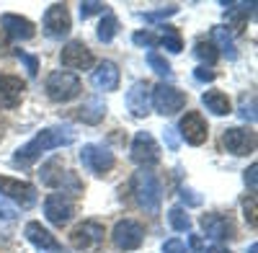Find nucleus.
<instances>
[{"label": "nucleus", "instance_id": "obj_9", "mask_svg": "<svg viewBox=\"0 0 258 253\" xmlns=\"http://www.w3.org/2000/svg\"><path fill=\"white\" fill-rule=\"evenodd\" d=\"M44 217L54 225V227H64L73 217H75V202L70 199V194L54 192L44 199Z\"/></svg>", "mask_w": 258, "mask_h": 253}, {"label": "nucleus", "instance_id": "obj_2", "mask_svg": "<svg viewBox=\"0 0 258 253\" xmlns=\"http://www.w3.org/2000/svg\"><path fill=\"white\" fill-rule=\"evenodd\" d=\"M132 194H135V202L145 209V212L155 215L160 209V202H163V183L153 171L140 168L132 176Z\"/></svg>", "mask_w": 258, "mask_h": 253}, {"label": "nucleus", "instance_id": "obj_22", "mask_svg": "<svg viewBox=\"0 0 258 253\" xmlns=\"http://www.w3.org/2000/svg\"><path fill=\"white\" fill-rule=\"evenodd\" d=\"M106 111H109V109H106V103L101 98H88L83 106L75 109V119L83 121V124H101Z\"/></svg>", "mask_w": 258, "mask_h": 253}, {"label": "nucleus", "instance_id": "obj_28", "mask_svg": "<svg viewBox=\"0 0 258 253\" xmlns=\"http://www.w3.org/2000/svg\"><path fill=\"white\" fill-rule=\"evenodd\" d=\"M168 222L173 230H178V233H188L191 230V217L186 215V209L183 207H173L168 212Z\"/></svg>", "mask_w": 258, "mask_h": 253}, {"label": "nucleus", "instance_id": "obj_43", "mask_svg": "<svg viewBox=\"0 0 258 253\" xmlns=\"http://www.w3.org/2000/svg\"><path fill=\"white\" fill-rule=\"evenodd\" d=\"M3 130H6V124H3V119H0V140H3Z\"/></svg>", "mask_w": 258, "mask_h": 253}, {"label": "nucleus", "instance_id": "obj_42", "mask_svg": "<svg viewBox=\"0 0 258 253\" xmlns=\"http://www.w3.org/2000/svg\"><path fill=\"white\" fill-rule=\"evenodd\" d=\"M207 253H230L227 248H222V245H214V248H209Z\"/></svg>", "mask_w": 258, "mask_h": 253}, {"label": "nucleus", "instance_id": "obj_3", "mask_svg": "<svg viewBox=\"0 0 258 253\" xmlns=\"http://www.w3.org/2000/svg\"><path fill=\"white\" fill-rule=\"evenodd\" d=\"M39 178H41V183H44V186L57 188V192H62V194H80L83 192L80 178L73 171H64L59 158H52V160H47L44 165H41Z\"/></svg>", "mask_w": 258, "mask_h": 253}, {"label": "nucleus", "instance_id": "obj_37", "mask_svg": "<svg viewBox=\"0 0 258 253\" xmlns=\"http://www.w3.org/2000/svg\"><path fill=\"white\" fill-rule=\"evenodd\" d=\"M194 78H197L199 83H212L214 78H217V73H214V70H209L207 65H202V68H197V70H194Z\"/></svg>", "mask_w": 258, "mask_h": 253}, {"label": "nucleus", "instance_id": "obj_18", "mask_svg": "<svg viewBox=\"0 0 258 253\" xmlns=\"http://www.w3.org/2000/svg\"><path fill=\"white\" fill-rule=\"evenodd\" d=\"M150 96H153V86H150L147 80H137L132 88L126 91V109L132 111V116L142 119L150 114Z\"/></svg>", "mask_w": 258, "mask_h": 253}, {"label": "nucleus", "instance_id": "obj_12", "mask_svg": "<svg viewBox=\"0 0 258 253\" xmlns=\"http://www.w3.org/2000/svg\"><path fill=\"white\" fill-rule=\"evenodd\" d=\"M59 62H62V68H68V73H70V70H91L96 59H93V52L85 47L80 39H73L62 47Z\"/></svg>", "mask_w": 258, "mask_h": 253}, {"label": "nucleus", "instance_id": "obj_38", "mask_svg": "<svg viewBox=\"0 0 258 253\" xmlns=\"http://www.w3.org/2000/svg\"><path fill=\"white\" fill-rule=\"evenodd\" d=\"M181 199L188 207H199L202 204V197H197V192H191V188H181Z\"/></svg>", "mask_w": 258, "mask_h": 253}, {"label": "nucleus", "instance_id": "obj_17", "mask_svg": "<svg viewBox=\"0 0 258 253\" xmlns=\"http://www.w3.org/2000/svg\"><path fill=\"white\" fill-rule=\"evenodd\" d=\"M24 235H26V240H29L36 250H41V253H68V248H64L41 222H29L26 230H24Z\"/></svg>", "mask_w": 258, "mask_h": 253}, {"label": "nucleus", "instance_id": "obj_35", "mask_svg": "<svg viewBox=\"0 0 258 253\" xmlns=\"http://www.w3.org/2000/svg\"><path fill=\"white\" fill-rule=\"evenodd\" d=\"M243 215H245V220H248L250 227L258 225V220H255V194H250V197L243 199Z\"/></svg>", "mask_w": 258, "mask_h": 253}, {"label": "nucleus", "instance_id": "obj_27", "mask_svg": "<svg viewBox=\"0 0 258 253\" xmlns=\"http://www.w3.org/2000/svg\"><path fill=\"white\" fill-rule=\"evenodd\" d=\"M163 29V36H160V44L168 49V52H173V54H178L181 49H183V41H181V34H178V29L176 26H168V24H163L160 26Z\"/></svg>", "mask_w": 258, "mask_h": 253}, {"label": "nucleus", "instance_id": "obj_6", "mask_svg": "<svg viewBox=\"0 0 258 253\" xmlns=\"http://www.w3.org/2000/svg\"><path fill=\"white\" fill-rule=\"evenodd\" d=\"M103 238H106V227L98 220H85L70 233V243L78 250H98L103 245Z\"/></svg>", "mask_w": 258, "mask_h": 253}, {"label": "nucleus", "instance_id": "obj_13", "mask_svg": "<svg viewBox=\"0 0 258 253\" xmlns=\"http://www.w3.org/2000/svg\"><path fill=\"white\" fill-rule=\"evenodd\" d=\"M178 130H181V137L188 145H194V147L204 145L207 137H209V124L202 116V111H186L181 116V121H178Z\"/></svg>", "mask_w": 258, "mask_h": 253}, {"label": "nucleus", "instance_id": "obj_36", "mask_svg": "<svg viewBox=\"0 0 258 253\" xmlns=\"http://www.w3.org/2000/svg\"><path fill=\"white\" fill-rule=\"evenodd\" d=\"M163 253H188V248L183 245V240L170 238V240H165V243H163Z\"/></svg>", "mask_w": 258, "mask_h": 253}, {"label": "nucleus", "instance_id": "obj_8", "mask_svg": "<svg viewBox=\"0 0 258 253\" xmlns=\"http://www.w3.org/2000/svg\"><path fill=\"white\" fill-rule=\"evenodd\" d=\"M111 243L119 250H137L145 243V227L137 220H119L111 230Z\"/></svg>", "mask_w": 258, "mask_h": 253}, {"label": "nucleus", "instance_id": "obj_21", "mask_svg": "<svg viewBox=\"0 0 258 253\" xmlns=\"http://www.w3.org/2000/svg\"><path fill=\"white\" fill-rule=\"evenodd\" d=\"M119 80H121V75H119V68L114 65L111 59H103V62H98V68L93 70V75H91V83H93V88H98V91H116L119 88Z\"/></svg>", "mask_w": 258, "mask_h": 253}, {"label": "nucleus", "instance_id": "obj_1", "mask_svg": "<svg viewBox=\"0 0 258 253\" xmlns=\"http://www.w3.org/2000/svg\"><path fill=\"white\" fill-rule=\"evenodd\" d=\"M75 142V132L70 126H47L41 130L31 142H26L24 147H18L16 155H13V163L21 165V168H29L34 165L47 150H57V147H68Z\"/></svg>", "mask_w": 258, "mask_h": 253}, {"label": "nucleus", "instance_id": "obj_20", "mask_svg": "<svg viewBox=\"0 0 258 253\" xmlns=\"http://www.w3.org/2000/svg\"><path fill=\"white\" fill-rule=\"evenodd\" d=\"M0 26L6 29L8 39H18V41L34 39V34H36L31 21L24 18V16H16V13H3V16H0Z\"/></svg>", "mask_w": 258, "mask_h": 253}, {"label": "nucleus", "instance_id": "obj_16", "mask_svg": "<svg viewBox=\"0 0 258 253\" xmlns=\"http://www.w3.org/2000/svg\"><path fill=\"white\" fill-rule=\"evenodd\" d=\"M222 142L232 155H250L255 150V132L245 126H230L222 132Z\"/></svg>", "mask_w": 258, "mask_h": 253}, {"label": "nucleus", "instance_id": "obj_5", "mask_svg": "<svg viewBox=\"0 0 258 253\" xmlns=\"http://www.w3.org/2000/svg\"><path fill=\"white\" fill-rule=\"evenodd\" d=\"M150 103L155 106L158 114L173 116L186 106V93L178 91L176 86H170V83H158V86L153 88V96H150Z\"/></svg>", "mask_w": 258, "mask_h": 253}, {"label": "nucleus", "instance_id": "obj_30", "mask_svg": "<svg viewBox=\"0 0 258 253\" xmlns=\"http://www.w3.org/2000/svg\"><path fill=\"white\" fill-rule=\"evenodd\" d=\"M147 65L153 68L158 75H163V78L173 75V70H170V62H168L163 54H158V52H147Z\"/></svg>", "mask_w": 258, "mask_h": 253}, {"label": "nucleus", "instance_id": "obj_19", "mask_svg": "<svg viewBox=\"0 0 258 253\" xmlns=\"http://www.w3.org/2000/svg\"><path fill=\"white\" fill-rule=\"evenodd\" d=\"M26 91V80L18 75H0V109H16Z\"/></svg>", "mask_w": 258, "mask_h": 253}, {"label": "nucleus", "instance_id": "obj_31", "mask_svg": "<svg viewBox=\"0 0 258 253\" xmlns=\"http://www.w3.org/2000/svg\"><path fill=\"white\" fill-rule=\"evenodd\" d=\"M132 41L137 47H147V49H155L158 44H160V36L158 34H153V31H137L135 36H132Z\"/></svg>", "mask_w": 258, "mask_h": 253}, {"label": "nucleus", "instance_id": "obj_40", "mask_svg": "<svg viewBox=\"0 0 258 253\" xmlns=\"http://www.w3.org/2000/svg\"><path fill=\"white\" fill-rule=\"evenodd\" d=\"M255 171H258V165H255V163L245 171V183L250 186V194H255Z\"/></svg>", "mask_w": 258, "mask_h": 253}, {"label": "nucleus", "instance_id": "obj_23", "mask_svg": "<svg viewBox=\"0 0 258 253\" xmlns=\"http://www.w3.org/2000/svg\"><path fill=\"white\" fill-rule=\"evenodd\" d=\"M202 103L207 106V111H212L214 116L232 114V103H230L227 93H222V91H204L202 93Z\"/></svg>", "mask_w": 258, "mask_h": 253}, {"label": "nucleus", "instance_id": "obj_4", "mask_svg": "<svg viewBox=\"0 0 258 253\" xmlns=\"http://www.w3.org/2000/svg\"><path fill=\"white\" fill-rule=\"evenodd\" d=\"M44 88H47V96L54 103H68V101H73V98H78L83 93V83H80V78L75 73L54 70V73H49Z\"/></svg>", "mask_w": 258, "mask_h": 253}, {"label": "nucleus", "instance_id": "obj_39", "mask_svg": "<svg viewBox=\"0 0 258 253\" xmlns=\"http://www.w3.org/2000/svg\"><path fill=\"white\" fill-rule=\"evenodd\" d=\"M163 137H165V145L170 147V150H178V135H176V130H173V126H168V130L163 132Z\"/></svg>", "mask_w": 258, "mask_h": 253}, {"label": "nucleus", "instance_id": "obj_10", "mask_svg": "<svg viewBox=\"0 0 258 253\" xmlns=\"http://www.w3.org/2000/svg\"><path fill=\"white\" fill-rule=\"evenodd\" d=\"M0 194L11 202H16L18 207H24V209L36 204V186L29 183V181H21V178L0 176Z\"/></svg>", "mask_w": 258, "mask_h": 253}, {"label": "nucleus", "instance_id": "obj_26", "mask_svg": "<svg viewBox=\"0 0 258 253\" xmlns=\"http://www.w3.org/2000/svg\"><path fill=\"white\" fill-rule=\"evenodd\" d=\"M116 31H119V21H116V16L106 11V16L101 18V24H98V31H96L98 41H103V44H109V41L116 36Z\"/></svg>", "mask_w": 258, "mask_h": 253}, {"label": "nucleus", "instance_id": "obj_11", "mask_svg": "<svg viewBox=\"0 0 258 253\" xmlns=\"http://www.w3.org/2000/svg\"><path fill=\"white\" fill-rule=\"evenodd\" d=\"M129 158L142 168L155 165L160 160V147H158L155 137L150 132H137L135 140H132V147H129Z\"/></svg>", "mask_w": 258, "mask_h": 253}, {"label": "nucleus", "instance_id": "obj_32", "mask_svg": "<svg viewBox=\"0 0 258 253\" xmlns=\"http://www.w3.org/2000/svg\"><path fill=\"white\" fill-rule=\"evenodd\" d=\"M173 13H178V6H165V8H158V11H147V13H140V18L155 24V21H165L168 16H173Z\"/></svg>", "mask_w": 258, "mask_h": 253}, {"label": "nucleus", "instance_id": "obj_34", "mask_svg": "<svg viewBox=\"0 0 258 253\" xmlns=\"http://www.w3.org/2000/svg\"><path fill=\"white\" fill-rule=\"evenodd\" d=\"M16 57L26 65V70H29V75L31 78H36V73H39V57H34V54H26L24 49H16Z\"/></svg>", "mask_w": 258, "mask_h": 253}, {"label": "nucleus", "instance_id": "obj_29", "mask_svg": "<svg viewBox=\"0 0 258 253\" xmlns=\"http://www.w3.org/2000/svg\"><path fill=\"white\" fill-rule=\"evenodd\" d=\"M194 54H197L199 59H204L207 65H214V62H217V57H220V54H217V47H214L209 39H199L197 44H194Z\"/></svg>", "mask_w": 258, "mask_h": 253}, {"label": "nucleus", "instance_id": "obj_7", "mask_svg": "<svg viewBox=\"0 0 258 253\" xmlns=\"http://www.w3.org/2000/svg\"><path fill=\"white\" fill-rule=\"evenodd\" d=\"M80 163H83L85 171H91L93 176H106L116 165V158H114L111 150H106L103 145H83Z\"/></svg>", "mask_w": 258, "mask_h": 253}, {"label": "nucleus", "instance_id": "obj_14", "mask_svg": "<svg viewBox=\"0 0 258 253\" xmlns=\"http://www.w3.org/2000/svg\"><path fill=\"white\" fill-rule=\"evenodd\" d=\"M73 29V18H70V11L64 3H54L47 8L44 13V34L52 36V39H62L68 36Z\"/></svg>", "mask_w": 258, "mask_h": 253}, {"label": "nucleus", "instance_id": "obj_33", "mask_svg": "<svg viewBox=\"0 0 258 253\" xmlns=\"http://www.w3.org/2000/svg\"><path fill=\"white\" fill-rule=\"evenodd\" d=\"M106 3H98V0H85V3H80V18L85 21V18H91V16H96V13H106Z\"/></svg>", "mask_w": 258, "mask_h": 253}, {"label": "nucleus", "instance_id": "obj_41", "mask_svg": "<svg viewBox=\"0 0 258 253\" xmlns=\"http://www.w3.org/2000/svg\"><path fill=\"white\" fill-rule=\"evenodd\" d=\"M191 248L197 250V253H207V250H204V243H202L199 235H191Z\"/></svg>", "mask_w": 258, "mask_h": 253}, {"label": "nucleus", "instance_id": "obj_24", "mask_svg": "<svg viewBox=\"0 0 258 253\" xmlns=\"http://www.w3.org/2000/svg\"><path fill=\"white\" fill-rule=\"evenodd\" d=\"M212 44L217 47V54H225L227 59H238V49H235V41L230 36V31L225 26H212Z\"/></svg>", "mask_w": 258, "mask_h": 253}, {"label": "nucleus", "instance_id": "obj_44", "mask_svg": "<svg viewBox=\"0 0 258 253\" xmlns=\"http://www.w3.org/2000/svg\"><path fill=\"white\" fill-rule=\"evenodd\" d=\"M255 250H258V245H255V243H253V245H250V250H248V253H255Z\"/></svg>", "mask_w": 258, "mask_h": 253}, {"label": "nucleus", "instance_id": "obj_25", "mask_svg": "<svg viewBox=\"0 0 258 253\" xmlns=\"http://www.w3.org/2000/svg\"><path fill=\"white\" fill-rule=\"evenodd\" d=\"M250 8H253V3H250V6L238 3V6H230V8L225 11V18H227V24H230L232 31H243V29H245L248 16H250Z\"/></svg>", "mask_w": 258, "mask_h": 253}, {"label": "nucleus", "instance_id": "obj_15", "mask_svg": "<svg viewBox=\"0 0 258 253\" xmlns=\"http://www.w3.org/2000/svg\"><path fill=\"white\" fill-rule=\"evenodd\" d=\"M202 230H204V235L214 243H222V240H232L235 238V225L230 217L220 215V212H207L202 215Z\"/></svg>", "mask_w": 258, "mask_h": 253}]
</instances>
